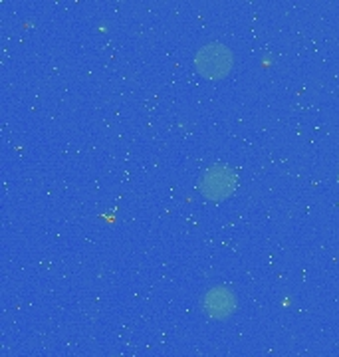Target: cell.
I'll return each mask as SVG.
<instances>
[{
	"mask_svg": "<svg viewBox=\"0 0 339 357\" xmlns=\"http://www.w3.org/2000/svg\"><path fill=\"white\" fill-rule=\"evenodd\" d=\"M234 66V56L230 48L220 42H211L201 46L195 54V68L206 79H223L230 74Z\"/></svg>",
	"mask_w": 339,
	"mask_h": 357,
	"instance_id": "6da1fadb",
	"label": "cell"
},
{
	"mask_svg": "<svg viewBox=\"0 0 339 357\" xmlns=\"http://www.w3.org/2000/svg\"><path fill=\"white\" fill-rule=\"evenodd\" d=\"M236 189V173L226 165H213L201 177V192L209 201H225Z\"/></svg>",
	"mask_w": 339,
	"mask_h": 357,
	"instance_id": "7a4b0ae2",
	"label": "cell"
},
{
	"mask_svg": "<svg viewBox=\"0 0 339 357\" xmlns=\"http://www.w3.org/2000/svg\"><path fill=\"white\" fill-rule=\"evenodd\" d=\"M239 307L236 294L226 286H214L202 296V312L211 319L230 318Z\"/></svg>",
	"mask_w": 339,
	"mask_h": 357,
	"instance_id": "3957f363",
	"label": "cell"
}]
</instances>
